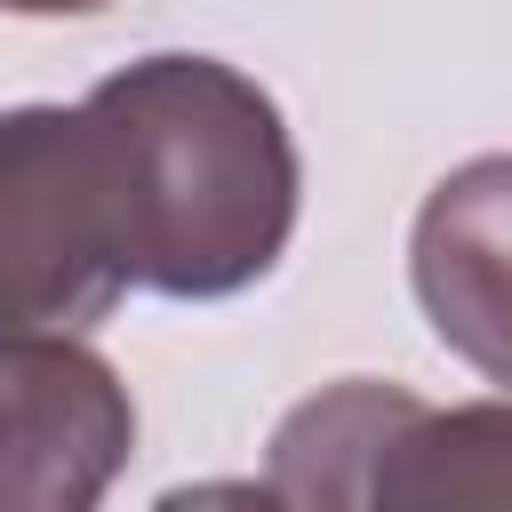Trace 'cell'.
<instances>
[{
    "label": "cell",
    "instance_id": "obj_1",
    "mask_svg": "<svg viewBox=\"0 0 512 512\" xmlns=\"http://www.w3.org/2000/svg\"><path fill=\"white\" fill-rule=\"evenodd\" d=\"M128 288L216 304L256 288L296 232V144L280 104L216 56H144L80 104Z\"/></svg>",
    "mask_w": 512,
    "mask_h": 512
},
{
    "label": "cell",
    "instance_id": "obj_2",
    "mask_svg": "<svg viewBox=\"0 0 512 512\" xmlns=\"http://www.w3.org/2000/svg\"><path fill=\"white\" fill-rule=\"evenodd\" d=\"M264 488L280 512H512V392L424 408L344 376L280 416Z\"/></svg>",
    "mask_w": 512,
    "mask_h": 512
},
{
    "label": "cell",
    "instance_id": "obj_3",
    "mask_svg": "<svg viewBox=\"0 0 512 512\" xmlns=\"http://www.w3.org/2000/svg\"><path fill=\"white\" fill-rule=\"evenodd\" d=\"M128 296L80 104L0 112V336H80Z\"/></svg>",
    "mask_w": 512,
    "mask_h": 512
},
{
    "label": "cell",
    "instance_id": "obj_4",
    "mask_svg": "<svg viewBox=\"0 0 512 512\" xmlns=\"http://www.w3.org/2000/svg\"><path fill=\"white\" fill-rule=\"evenodd\" d=\"M136 448V400L80 336H0V512H96Z\"/></svg>",
    "mask_w": 512,
    "mask_h": 512
},
{
    "label": "cell",
    "instance_id": "obj_5",
    "mask_svg": "<svg viewBox=\"0 0 512 512\" xmlns=\"http://www.w3.org/2000/svg\"><path fill=\"white\" fill-rule=\"evenodd\" d=\"M408 280L432 336L512 392V152H480L424 192Z\"/></svg>",
    "mask_w": 512,
    "mask_h": 512
},
{
    "label": "cell",
    "instance_id": "obj_6",
    "mask_svg": "<svg viewBox=\"0 0 512 512\" xmlns=\"http://www.w3.org/2000/svg\"><path fill=\"white\" fill-rule=\"evenodd\" d=\"M152 512H280V496L264 480H200V488H168Z\"/></svg>",
    "mask_w": 512,
    "mask_h": 512
},
{
    "label": "cell",
    "instance_id": "obj_7",
    "mask_svg": "<svg viewBox=\"0 0 512 512\" xmlns=\"http://www.w3.org/2000/svg\"><path fill=\"white\" fill-rule=\"evenodd\" d=\"M8 16H88V8H104V0H0Z\"/></svg>",
    "mask_w": 512,
    "mask_h": 512
}]
</instances>
